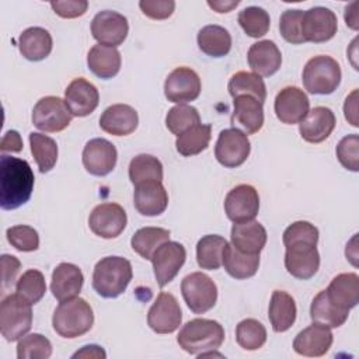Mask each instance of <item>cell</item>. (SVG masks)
Here are the masks:
<instances>
[{"mask_svg":"<svg viewBox=\"0 0 359 359\" xmlns=\"http://www.w3.org/2000/svg\"><path fill=\"white\" fill-rule=\"evenodd\" d=\"M339 63L325 55L311 57L303 69V86L310 94L328 95L341 83Z\"/></svg>","mask_w":359,"mask_h":359,"instance_id":"5","label":"cell"},{"mask_svg":"<svg viewBox=\"0 0 359 359\" xmlns=\"http://www.w3.org/2000/svg\"><path fill=\"white\" fill-rule=\"evenodd\" d=\"M72 358H73V359H76V358L105 359V358H107V353H105V351H104L101 346H98V345H86V346H83L80 351H77L76 353H73Z\"/></svg>","mask_w":359,"mask_h":359,"instance_id":"56","label":"cell"},{"mask_svg":"<svg viewBox=\"0 0 359 359\" xmlns=\"http://www.w3.org/2000/svg\"><path fill=\"white\" fill-rule=\"evenodd\" d=\"M182 320L181 307L174 294L161 292L147 313V324L157 334H171Z\"/></svg>","mask_w":359,"mask_h":359,"instance_id":"13","label":"cell"},{"mask_svg":"<svg viewBox=\"0 0 359 359\" xmlns=\"http://www.w3.org/2000/svg\"><path fill=\"white\" fill-rule=\"evenodd\" d=\"M32 327L31 304L21 299L17 293L8 294L0 304V331L8 341L21 339Z\"/></svg>","mask_w":359,"mask_h":359,"instance_id":"6","label":"cell"},{"mask_svg":"<svg viewBox=\"0 0 359 359\" xmlns=\"http://www.w3.org/2000/svg\"><path fill=\"white\" fill-rule=\"evenodd\" d=\"M264 104L250 95H238L233 101L231 123L240 126L245 135H254L264 125Z\"/></svg>","mask_w":359,"mask_h":359,"instance_id":"27","label":"cell"},{"mask_svg":"<svg viewBox=\"0 0 359 359\" xmlns=\"http://www.w3.org/2000/svg\"><path fill=\"white\" fill-rule=\"evenodd\" d=\"M50 7L62 18H77L87 11L88 1H86V0H56V1H50Z\"/></svg>","mask_w":359,"mask_h":359,"instance_id":"52","label":"cell"},{"mask_svg":"<svg viewBox=\"0 0 359 359\" xmlns=\"http://www.w3.org/2000/svg\"><path fill=\"white\" fill-rule=\"evenodd\" d=\"M7 241L18 251L29 252L35 251L39 247V236L36 230L31 226L18 224L7 229L6 231Z\"/></svg>","mask_w":359,"mask_h":359,"instance_id":"47","label":"cell"},{"mask_svg":"<svg viewBox=\"0 0 359 359\" xmlns=\"http://www.w3.org/2000/svg\"><path fill=\"white\" fill-rule=\"evenodd\" d=\"M187 259V251L182 244L177 241H165L161 244L151 257L154 276L157 285L164 287L168 285L180 272Z\"/></svg>","mask_w":359,"mask_h":359,"instance_id":"10","label":"cell"},{"mask_svg":"<svg viewBox=\"0 0 359 359\" xmlns=\"http://www.w3.org/2000/svg\"><path fill=\"white\" fill-rule=\"evenodd\" d=\"M139 7L142 13L151 20H165L171 17L175 10L172 0H140Z\"/></svg>","mask_w":359,"mask_h":359,"instance_id":"51","label":"cell"},{"mask_svg":"<svg viewBox=\"0 0 359 359\" xmlns=\"http://www.w3.org/2000/svg\"><path fill=\"white\" fill-rule=\"evenodd\" d=\"M126 212L115 202L97 205L88 217L91 231L101 238H115L126 227Z\"/></svg>","mask_w":359,"mask_h":359,"instance_id":"11","label":"cell"},{"mask_svg":"<svg viewBox=\"0 0 359 359\" xmlns=\"http://www.w3.org/2000/svg\"><path fill=\"white\" fill-rule=\"evenodd\" d=\"M29 146L31 153L35 158V163L39 168V172L50 171L57 161V144L56 142L42 133L31 132L29 133Z\"/></svg>","mask_w":359,"mask_h":359,"instance_id":"40","label":"cell"},{"mask_svg":"<svg viewBox=\"0 0 359 359\" xmlns=\"http://www.w3.org/2000/svg\"><path fill=\"white\" fill-rule=\"evenodd\" d=\"M46 292L45 278L38 269L25 271L15 283V293L31 306L36 304Z\"/></svg>","mask_w":359,"mask_h":359,"instance_id":"42","label":"cell"},{"mask_svg":"<svg viewBox=\"0 0 359 359\" xmlns=\"http://www.w3.org/2000/svg\"><path fill=\"white\" fill-rule=\"evenodd\" d=\"M349 311L337 307L327 296L325 289L318 292L310 306V317L313 323L325 325L328 328H338L348 320Z\"/></svg>","mask_w":359,"mask_h":359,"instance_id":"34","label":"cell"},{"mask_svg":"<svg viewBox=\"0 0 359 359\" xmlns=\"http://www.w3.org/2000/svg\"><path fill=\"white\" fill-rule=\"evenodd\" d=\"M212 137V126L210 125H196L187 132L177 136L175 147L177 151L184 157H191L202 153L208 149Z\"/></svg>","mask_w":359,"mask_h":359,"instance_id":"38","label":"cell"},{"mask_svg":"<svg viewBox=\"0 0 359 359\" xmlns=\"http://www.w3.org/2000/svg\"><path fill=\"white\" fill-rule=\"evenodd\" d=\"M334 341L331 328L313 323L310 327L300 331L294 341L293 349L296 353L307 358H320L324 356Z\"/></svg>","mask_w":359,"mask_h":359,"instance_id":"20","label":"cell"},{"mask_svg":"<svg viewBox=\"0 0 359 359\" xmlns=\"http://www.w3.org/2000/svg\"><path fill=\"white\" fill-rule=\"evenodd\" d=\"M22 139L17 130H8L4 133L0 144V150L4 154L6 151L20 153L22 150Z\"/></svg>","mask_w":359,"mask_h":359,"instance_id":"54","label":"cell"},{"mask_svg":"<svg viewBox=\"0 0 359 359\" xmlns=\"http://www.w3.org/2000/svg\"><path fill=\"white\" fill-rule=\"evenodd\" d=\"M302 10H286L282 13L279 20V31L286 42L294 45L304 43L302 36Z\"/></svg>","mask_w":359,"mask_h":359,"instance_id":"48","label":"cell"},{"mask_svg":"<svg viewBox=\"0 0 359 359\" xmlns=\"http://www.w3.org/2000/svg\"><path fill=\"white\" fill-rule=\"evenodd\" d=\"M201 94V79L191 67H177L165 79L164 95L175 104H187Z\"/></svg>","mask_w":359,"mask_h":359,"instance_id":"17","label":"cell"},{"mask_svg":"<svg viewBox=\"0 0 359 359\" xmlns=\"http://www.w3.org/2000/svg\"><path fill=\"white\" fill-rule=\"evenodd\" d=\"M72 112L65 100L48 95L41 98L32 109V123L36 129L55 133L66 129L72 122Z\"/></svg>","mask_w":359,"mask_h":359,"instance_id":"8","label":"cell"},{"mask_svg":"<svg viewBox=\"0 0 359 359\" xmlns=\"http://www.w3.org/2000/svg\"><path fill=\"white\" fill-rule=\"evenodd\" d=\"M236 341L245 351H257L266 342V330L258 320L245 318L236 327Z\"/></svg>","mask_w":359,"mask_h":359,"instance_id":"43","label":"cell"},{"mask_svg":"<svg viewBox=\"0 0 359 359\" xmlns=\"http://www.w3.org/2000/svg\"><path fill=\"white\" fill-rule=\"evenodd\" d=\"M250 150L251 143L247 135L237 128H229L219 133L215 146V157L222 165L236 168L248 158Z\"/></svg>","mask_w":359,"mask_h":359,"instance_id":"9","label":"cell"},{"mask_svg":"<svg viewBox=\"0 0 359 359\" xmlns=\"http://www.w3.org/2000/svg\"><path fill=\"white\" fill-rule=\"evenodd\" d=\"M199 123H201V116L198 109L187 104H178L172 107L165 115L167 129L177 136H180L181 133L187 132L188 129Z\"/></svg>","mask_w":359,"mask_h":359,"instance_id":"45","label":"cell"},{"mask_svg":"<svg viewBox=\"0 0 359 359\" xmlns=\"http://www.w3.org/2000/svg\"><path fill=\"white\" fill-rule=\"evenodd\" d=\"M238 24L244 29V32L251 38L264 36L271 27L269 14L257 6H250L243 8L238 13Z\"/></svg>","mask_w":359,"mask_h":359,"instance_id":"44","label":"cell"},{"mask_svg":"<svg viewBox=\"0 0 359 359\" xmlns=\"http://www.w3.org/2000/svg\"><path fill=\"white\" fill-rule=\"evenodd\" d=\"M170 240V231L163 227H143L139 229L130 240V245L144 259H151L154 251Z\"/></svg>","mask_w":359,"mask_h":359,"instance_id":"39","label":"cell"},{"mask_svg":"<svg viewBox=\"0 0 359 359\" xmlns=\"http://www.w3.org/2000/svg\"><path fill=\"white\" fill-rule=\"evenodd\" d=\"M227 90L233 98L238 95H250L254 97L257 101L264 104L266 100V87L264 80L250 72H237L231 76Z\"/></svg>","mask_w":359,"mask_h":359,"instance_id":"37","label":"cell"},{"mask_svg":"<svg viewBox=\"0 0 359 359\" xmlns=\"http://www.w3.org/2000/svg\"><path fill=\"white\" fill-rule=\"evenodd\" d=\"M182 297L188 309L195 314H203L215 307L217 286L210 276L202 272H192L181 282Z\"/></svg>","mask_w":359,"mask_h":359,"instance_id":"7","label":"cell"},{"mask_svg":"<svg viewBox=\"0 0 359 359\" xmlns=\"http://www.w3.org/2000/svg\"><path fill=\"white\" fill-rule=\"evenodd\" d=\"M199 49L212 57L226 56L231 49V36L229 31L220 25H206L198 32Z\"/></svg>","mask_w":359,"mask_h":359,"instance_id":"35","label":"cell"},{"mask_svg":"<svg viewBox=\"0 0 359 359\" xmlns=\"http://www.w3.org/2000/svg\"><path fill=\"white\" fill-rule=\"evenodd\" d=\"M133 276L130 262L123 257L101 258L93 272V287L105 299H115L122 294Z\"/></svg>","mask_w":359,"mask_h":359,"instance_id":"3","label":"cell"},{"mask_svg":"<svg viewBox=\"0 0 359 359\" xmlns=\"http://www.w3.org/2000/svg\"><path fill=\"white\" fill-rule=\"evenodd\" d=\"M338 20L334 11L325 7H313L303 11L302 36L304 42H327L337 34Z\"/></svg>","mask_w":359,"mask_h":359,"instance_id":"12","label":"cell"},{"mask_svg":"<svg viewBox=\"0 0 359 359\" xmlns=\"http://www.w3.org/2000/svg\"><path fill=\"white\" fill-rule=\"evenodd\" d=\"M282 241L285 245L293 243H318V229L306 220H299L292 223L283 231Z\"/></svg>","mask_w":359,"mask_h":359,"instance_id":"49","label":"cell"},{"mask_svg":"<svg viewBox=\"0 0 359 359\" xmlns=\"http://www.w3.org/2000/svg\"><path fill=\"white\" fill-rule=\"evenodd\" d=\"M344 112L346 121L352 126H358V90H353L345 100L344 104Z\"/></svg>","mask_w":359,"mask_h":359,"instance_id":"55","label":"cell"},{"mask_svg":"<svg viewBox=\"0 0 359 359\" xmlns=\"http://www.w3.org/2000/svg\"><path fill=\"white\" fill-rule=\"evenodd\" d=\"M224 341V330L220 323L208 318H194L182 325L177 342L189 355L202 356L216 351Z\"/></svg>","mask_w":359,"mask_h":359,"instance_id":"2","label":"cell"},{"mask_svg":"<svg viewBox=\"0 0 359 359\" xmlns=\"http://www.w3.org/2000/svg\"><path fill=\"white\" fill-rule=\"evenodd\" d=\"M133 203L143 216H158L168 205V194L160 181H147L135 185Z\"/></svg>","mask_w":359,"mask_h":359,"instance_id":"23","label":"cell"},{"mask_svg":"<svg viewBox=\"0 0 359 359\" xmlns=\"http://www.w3.org/2000/svg\"><path fill=\"white\" fill-rule=\"evenodd\" d=\"M129 180L133 185L147 181H163V164L151 154H137L129 164Z\"/></svg>","mask_w":359,"mask_h":359,"instance_id":"41","label":"cell"},{"mask_svg":"<svg viewBox=\"0 0 359 359\" xmlns=\"http://www.w3.org/2000/svg\"><path fill=\"white\" fill-rule=\"evenodd\" d=\"M118 153L115 146L102 137L91 139L86 143L81 154L83 165L91 175H108L116 164Z\"/></svg>","mask_w":359,"mask_h":359,"instance_id":"18","label":"cell"},{"mask_svg":"<svg viewBox=\"0 0 359 359\" xmlns=\"http://www.w3.org/2000/svg\"><path fill=\"white\" fill-rule=\"evenodd\" d=\"M285 247V268L292 276L306 280L317 273L320 268V254L317 244L293 243Z\"/></svg>","mask_w":359,"mask_h":359,"instance_id":"15","label":"cell"},{"mask_svg":"<svg viewBox=\"0 0 359 359\" xmlns=\"http://www.w3.org/2000/svg\"><path fill=\"white\" fill-rule=\"evenodd\" d=\"M240 4L238 0H233V1H227V0H216V1H208V6L210 8H213L216 13H229L233 8H236Z\"/></svg>","mask_w":359,"mask_h":359,"instance_id":"58","label":"cell"},{"mask_svg":"<svg viewBox=\"0 0 359 359\" xmlns=\"http://www.w3.org/2000/svg\"><path fill=\"white\" fill-rule=\"evenodd\" d=\"M247 59L252 73L259 77H269L279 70L282 53L273 41L264 39L250 46Z\"/></svg>","mask_w":359,"mask_h":359,"instance_id":"24","label":"cell"},{"mask_svg":"<svg viewBox=\"0 0 359 359\" xmlns=\"http://www.w3.org/2000/svg\"><path fill=\"white\" fill-rule=\"evenodd\" d=\"M276 118L286 125L299 123L310 111V101L303 90L294 86L282 88L275 97Z\"/></svg>","mask_w":359,"mask_h":359,"instance_id":"19","label":"cell"},{"mask_svg":"<svg viewBox=\"0 0 359 359\" xmlns=\"http://www.w3.org/2000/svg\"><path fill=\"white\" fill-rule=\"evenodd\" d=\"M345 22L351 29L359 28V1H353L345 7Z\"/></svg>","mask_w":359,"mask_h":359,"instance_id":"57","label":"cell"},{"mask_svg":"<svg viewBox=\"0 0 359 359\" xmlns=\"http://www.w3.org/2000/svg\"><path fill=\"white\" fill-rule=\"evenodd\" d=\"M139 116L128 104H114L100 116V128L114 136H126L136 130Z\"/></svg>","mask_w":359,"mask_h":359,"instance_id":"26","label":"cell"},{"mask_svg":"<svg viewBox=\"0 0 359 359\" xmlns=\"http://www.w3.org/2000/svg\"><path fill=\"white\" fill-rule=\"evenodd\" d=\"M359 136L352 133L341 139L337 146V157L339 163L349 171L359 170Z\"/></svg>","mask_w":359,"mask_h":359,"instance_id":"50","label":"cell"},{"mask_svg":"<svg viewBox=\"0 0 359 359\" xmlns=\"http://www.w3.org/2000/svg\"><path fill=\"white\" fill-rule=\"evenodd\" d=\"M88 69L100 79H112L121 69V53L116 48L94 45L87 55Z\"/></svg>","mask_w":359,"mask_h":359,"instance_id":"32","label":"cell"},{"mask_svg":"<svg viewBox=\"0 0 359 359\" xmlns=\"http://www.w3.org/2000/svg\"><path fill=\"white\" fill-rule=\"evenodd\" d=\"M325 293L337 307L349 311L359 302V276L353 272L339 273L331 280Z\"/></svg>","mask_w":359,"mask_h":359,"instance_id":"29","label":"cell"},{"mask_svg":"<svg viewBox=\"0 0 359 359\" xmlns=\"http://www.w3.org/2000/svg\"><path fill=\"white\" fill-rule=\"evenodd\" d=\"M34 172L28 161L1 154L0 158V206L13 210L28 202L34 189Z\"/></svg>","mask_w":359,"mask_h":359,"instance_id":"1","label":"cell"},{"mask_svg":"<svg viewBox=\"0 0 359 359\" xmlns=\"http://www.w3.org/2000/svg\"><path fill=\"white\" fill-rule=\"evenodd\" d=\"M21 262L17 257L3 254L1 255V289L6 290L11 287L17 279V275L20 272Z\"/></svg>","mask_w":359,"mask_h":359,"instance_id":"53","label":"cell"},{"mask_svg":"<svg viewBox=\"0 0 359 359\" xmlns=\"http://www.w3.org/2000/svg\"><path fill=\"white\" fill-rule=\"evenodd\" d=\"M222 265L231 278L248 279L258 271L259 254H245L238 251L233 244H227L223 252Z\"/></svg>","mask_w":359,"mask_h":359,"instance_id":"33","label":"cell"},{"mask_svg":"<svg viewBox=\"0 0 359 359\" xmlns=\"http://www.w3.org/2000/svg\"><path fill=\"white\" fill-rule=\"evenodd\" d=\"M337 119L327 107H316L299 122V132L309 143H321L332 133Z\"/></svg>","mask_w":359,"mask_h":359,"instance_id":"22","label":"cell"},{"mask_svg":"<svg viewBox=\"0 0 359 359\" xmlns=\"http://www.w3.org/2000/svg\"><path fill=\"white\" fill-rule=\"evenodd\" d=\"M52 355V344L42 334H29L18 339V359H48Z\"/></svg>","mask_w":359,"mask_h":359,"instance_id":"46","label":"cell"},{"mask_svg":"<svg viewBox=\"0 0 359 359\" xmlns=\"http://www.w3.org/2000/svg\"><path fill=\"white\" fill-rule=\"evenodd\" d=\"M266 230L257 222L234 223L231 227V244L241 252L259 254L266 244Z\"/></svg>","mask_w":359,"mask_h":359,"instance_id":"28","label":"cell"},{"mask_svg":"<svg viewBox=\"0 0 359 359\" xmlns=\"http://www.w3.org/2000/svg\"><path fill=\"white\" fill-rule=\"evenodd\" d=\"M296 303L294 299L283 292V290H273L269 302L268 317L275 332H285L287 331L296 321Z\"/></svg>","mask_w":359,"mask_h":359,"instance_id":"31","label":"cell"},{"mask_svg":"<svg viewBox=\"0 0 359 359\" xmlns=\"http://www.w3.org/2000/svg\"><path fill=\"white\" fill-rule=\"evenodd\" d=\"M259 210V196L252 185L241 184L229 191L224 198V212L233 223L254 220Z\"/></svg>","mask_w":359,"mask_h":359,"instance_id":"14","label":"cell"},{"mask_svg":"<svg viewBox=\"0 0 359 359\" xmlns=\"http://www.w3.org/2000/svg\"><path fill=\"white\" fill-rule=\"evenodd\" d=\"M227 240L217 234L203 236L196 244V261L202 269L216 271L223 264V252Z\"/></svg>","mask_w":359,"mask_h":359,"instance_id":"36","label":"cell"},{"mask_svg":"<svg viewBox=\"0 0 359 359\" xmlns=\"http://www.w3.org/2000/svg\"><path fill=\"white\" fill-rule=\"evenodd\" d=\"M84 276L81 269L70 262L59 264L52 273L50 292L59 302L76 297L83 287Z\"/></svg>","mask_w":359,"mask_h":359,"instance_id":"25","label":"cell"},{"mask_svg":"<svg viewBox=\"0 0 359 359\" xmlns=\"http://www.w3.org/2000/svg\"><path fill=\"white\" fill-rule=\"evenodd\" d=\"M52 36L41 27H31L22 31L18 38V49L21 55L31 62H39L52 52Z\"/></svg>","mask_w":359,"mask_h":359,"instance_id":"30","label":"cell"},{"mask_svg":"<svg viewBox=\"0 0 359 359\" xmlns=\"http://www.w3.org/2000/svg\"><path fill=\"white\" fill-rule=\"evenodd\" d=\"M94 323L91 306L81 297L60 302L53 311L52 325L62 338H77L88 332Z\"/></svg>","mask_w":359,"mask_h":359,"instance_id":"4","label":"cell"},{"mask_svg":"<svg viewBox=\"0 0 359 359\" xmlns=\"http://www.w3.org/2000/svg\"><path fill=\"white\" fill-rule=\"evenodd\" d=\"M129 32V24L122 14L104 10L95 14L91 21V34L101 45L116 48L126 39Z\"/></svg>","mask_w":359,"mask_h":359,"instance_id":"16","label":"cell"},{"mask_svg":"<svg viewBox=\"0 0 359 359\" xmlns=\"http://www.w3.org/2000/svg\"><path fill=\"white\" fill-rule=\"evenodd\" d=\"M97 87L83 77L70 81L65 91V102L73 116H87L98 107Z\"/></svg>","mask_w":359,"mask_h":359,"instance_id":"21","label":"cell"}]
</instances>
